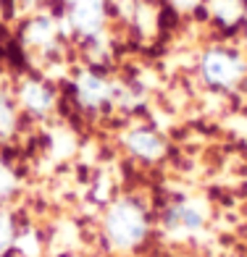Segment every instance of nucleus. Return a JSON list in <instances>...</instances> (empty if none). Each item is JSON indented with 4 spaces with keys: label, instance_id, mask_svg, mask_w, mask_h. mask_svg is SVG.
Segmentation results:
<instances>
[{
    "label": "nucleus",
    "instance_id": "obj_12",
    "mask_svg": "<svg viewBox=\"0 0 247 257\" xmlns=\"http://www.w3.org/2000/svg\"><path fill=\"white\" fill-rule=\"evenodd\" d=\"M205 0H166V6H171L174 11H179V14H192V11L203 8Z\"/></svg>",
    "mask_w": 247,
    "mask_h": 257
},
{
    "label": "nucleus",
    "instance_id": "obj_9",
    "mask_svg": "<svg viewBox=\"0 0 247 257\" xmlns=\"http://www.w3.org/2000/svg\"><path fill=\"white\" fill-rule=\"evenodd\" d=\"M19 123H21V110H19L16 95H8L6 89H0V142L16 137Z\"/></svg>",
    "mask_w": 247,
    "mask_h": 257
},
{
    "label": "nucleus",
    "instance_id": "obj_4",
    "mask_svg": "<svg viewBox=\"0 0 247 257\" xmlns=\"http://www.w3.org/2000/svg\"><path fill=\"white\" fill-rule=\"evenodd\" d=\"M105 19H108V3L105 0H68L66 6L68 32L79 42L105 34Z\"/></svg>",
    "mask_w": 247,
    "mask_h": 257
},
{
    "label": "nucleus",
    "instance_id": "obj_1",
    "mask_svg": "<svg viewBox=\"0 0 247 257\" xmlns=\"http://www.w3.org/2000/svg\"><path fill=\"white\" fill-rule=\"evenodd\" d=\"M195 74L216 95H237L247 84V55L231 45H210L200 53Z\"/></svg>",
    "mask_w": 247,
    "mask_h": 257
},
{
    "label": "nucleus",
    "instance_id": "obj_5",
    "mask_svg": "<svg viewBox=\"0 0 247 257\" xmlns=\"http://www.w3.org/2000/svg\"><path fill=\"white\" fill-rule=\"evenodd\" d=\"M74 100L81 110L100 113L105 108H113V81L98 68H85L74 79Z\"/></svg>",
    "mask_w": 247,
    "mask_h": 257
},
{
    "label": "nucleus",
    "instance_id": "obj_2",
    "mask_svg": "<svg viewBox=\"0 0 247 257\" xmlns=\"http://www.w3.org/2000/svg\"><path fill=\"white\" fill-rule=\"evenodd\" d=\"M150 233V218L142 202L134 197H121L108 205L103 215V236L116 252H134Z\"/></svg>",
    "mask_w": 247,
    "mask_h": 257
},
{
    "label": "nucleus",
    "instance_id": "obj_3",
    "mask_svg": "<svg viewBox=\"0 0 247 257\" xmlns=\"http://www.w3.org/2000/svg\"><path fill=\"white\" fill-rule=\"evenodd\" d=\"M160 226L171 236H195L208 226V207L195 197L171 200L160 213Z\"/></svg>",
    "mask_w": 247,
    "mask_h": 257
},
{
    "label": "nucleus",
    "instance_id": "obj_11",
    "mask_svg": "<svg viewBox=\"0 0 247 257\" xmlns=\"http://www.w3.org/2000/svg\"><path fill=\"white\" fill-rule=\"evenodd\" d=\"M16 192H19V176H16V171L11 168L3 158H0V202L6 205Z\"/></svg>",
    "mask_w": 247,
    "mask_h": 257
},
{
    "label": "nucleus",
    "instance_id": "obj_10",
    "mask_svg": "<svg viewBox=\"0 0 247 257\" xmlns=\"http://www.w3.org/2000/svg\"><path fill=\"white\" fill-rule=\"evenodd\" d=\"M16 233H19V228H16L14 215H11L8 210L3 207V202H0V257H3L6 252L14 249Z\"/></svg>",
    "mask_w": 247,
    "mask_h": 257
},
{
    "label": "nucleus",
    "instance_id": "obj_8",
    "mask_svg": "<svg viewBox=\"0 0 247 257\" xmlns=\"http://www.w3.org/2000/svg\"><path fill=\"white\" fill-rule=\"evenodd\" d=\"M203 8L208 19L226 32H234L247 19V0H205Z\"/></svg>",
    "mask_w": 247,
    "mask_h": 257
},
{
    "label": "nucleus",
    "instance_id": "obj_7",
    "mask_svg": "<svg viewBox=\"0 0 247 257\" xmlns=\"http://www.w3.org/2000/svg\"><path fill=\"white\" fill-rule=\"evenodd\" d=\"M121 145L124 150L132 158L142 160V163H155L166 155V139L158 128L145 126V123H137V126H129L126 132L121 134Z\"/></svg>",
    "mask_w": 247,
    "mask_h": 257
},
{
    "label": "nucleus",
    "instance_id": "obj_6",
    "mask_svg": "<svg viewBox=\"0 0 247 257\" xmlns=\"http://www.w3.org/2000/svg\"><path fill=\"white\" fill-rule=\"evenodd\" d=\"M16 102H19L21 113L32 115V118H45L48 113L58 108V92L48 79L27 76L16 87Z\"/></svg>",
    "mask_w": 247,
    "mask_h": 257
}]
</instances>
